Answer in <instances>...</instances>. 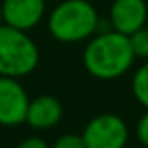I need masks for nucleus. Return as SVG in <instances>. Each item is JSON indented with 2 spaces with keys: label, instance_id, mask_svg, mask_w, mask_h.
Returning a JSON list of instances; mask_svg holds the SVG:
<instances>
[{
  "label": "nucleus",
  "instance_id": "39448f33",
  "mask_svg": "<svg viewBox=\"0 0 148 148\" xmlns=\"http://www.w3.org/2000/svg\"><path fill=\"white\" fill-rule=\"evenodd\" d=\"M29 100L19 79L0 76V126L16 127L24 124Z\"/></svg>",
  "mask_w": 148,
  "mask_h": 148
},
{
  "label": "nucleus",
  "instance_id": "f257e3e1",
  "mask_svg": "<svg viewBox=\"0 0 148 148\" xmlns=\"http://www.w3.org/2000/svg\"><path fill=\"white\" fill-rule=\"evenodd\" d=\"M134 59L129 36L114 29L93 35L83 52L84 69L93 77L105 81L126 74L131 69Z\"/></svg>",
  "mask_w": 148,
  "mask_h": 148
},
{
  "label": "nucleus",
  "instance_id": "9b49d317",
  "mask_svg": "<svg viewBox=\"0 0 148 148\" xmlns=\"http://www.w3.org/2000/svg\"><path fill=\"white\" fill-rule=\"evenodd\" d=\"M52 148H86V147H84V141H83L81 134L66 133V134H60L53 141V147Z\"/></svg>",
  "mask_w": 148,
  "mask_h": 148
},
{
  "label": "nucleus",
  "instance_id": "f03ea898",
  "mask_svg": "<svg viewBox=\"0 0 148 148\" xmlns=\"http://www.w3.org/2000/svg\"><path fill=\"white\" fill-rule=\"evenodd\" d=\"M47 26L53 40L60 43H79L97 35L100 17L88 0H62L48 14Z\"/></svg>",
  "mask_w": 148,
  "mask_h": 148
},
{
  "label": "nucleus",
  "instance_id": "1a4fd4ad",
  "mask_svg": "<svg viewBox=\"0 0 148 148\" xmlns=\"http://www.w3.org/2000/svg\"><path fill=\"white\" fill-rule=\"evenodd\" d=\"M131 90H133L134 98L145 109H148V60L136 69L131 81Z\"/></svg>",
  "mask_w": 148,
  "mask_h": 148
},
{
  "label": "nucleus",
  "instance_id": "0eeeda50",
  "mask_svg": "<svg viewBox=\"0 0 148 148\" xmlns=\"http://www.w3.org/2000/svg\"><path fill=\"white\" fill-rule=\"evenodd\" d=\"M45 9V0H2L3 24L21 31H29L40 24Z\"/></svg>",
  "mask_w": 148,
  "mask_h": 148
},
{
  "label": "nucleus",
  "instance_id": "9d476101",
  "mask_svg": "<svg viewBox=\"0 0 148 148\" xmlns=\"http://www.w3.org/2000/svg\"><path fill=\"white\" fill-rule=\"evenodd\" d=\"M129 43H131L134 57L148 60V28L147 26H143L138 31H134L133 35H129Z\"/></svg>",
  "mask_w": 148,
  "mask_h": 148
},
{
  "label": "nucleus",
  "instance_id": "6e6552de",
  "mask_svg": "<svg viewBox=\"0 0 148 148\" xmlns=\"http://www.w3.org/2000/svg\"><path fill=\"white\" fill-rule=\"evenodd\" d=\"M64 115L62 103L52 95H40L29 100L26 112V124L33 129L45 131L55 127Z\"/></svg>",
  "mask_w": 148,
  "mask_h": 148
},
{
  "label": "nucleus",
  "instance_id": "423d86ee",
  "mask_svg": "<svg viewBox=\"0 0 148 148\" xmlns=\"http://www.w3.org/2000/svg\"><path fill=\"white\" fill-rule=\"evenodd\" d=\"M148 5L145 0H114L109 12V21L114 31L121 35H133L147 26Z\"/></svg>",
  "mask_w": 148,
  "mask_h": 148
},
{
  "label": "nucleus",
  "instance_id": "4468645a",
  "mask_svg": "<svg viewBox=\"0 0 148 148\" xmlns=\"http://www.w3.org/2000/svg\"><path fill=\"white\" fill-rule=\"evenodd\" d=\"M3 24V16H2V2H0V26Z\"/></svg>",
  "mask_w": 148,
  "mask_h": 148
},
{
  "label": "nucleus",
  "instance_id": "f8f14e48",
  "mask_svg": "<svg viewBox=\"0 0 148 148\" xmlns=\"http://www.w3.org/2000/svg\"><path fill=\"white\" fill-rule=\"evenodd\" d=\"M136 136H138V140H140L141 145L148 147V109L140 117V121L136 124Z\"/></svg>",
  "mask_w": 148,
  "mask_h": 148
},
{
  "label": "nucleus",
  "instance_id": "7ed1b4c3",
  "mask_svg": "<svg viewBox=\"0 0 148 148\" xmlns=\"http://www.w3.org/2000/svg\"><path fill=\"white\" fill-rule=\"evenodd\" d=\"M40 50L28 31L0 26V76L21 79L38 67Z\"/></svg>",
  "mask_w": 148,
  "mask_h": 148
},
{
  "label": "nucleus",
  "instance_id": "20e7f679",
  "mask_svg": "<svg viewBox=\"0 0 148 148\" xmlns=\"http://www.w3.org/2000/svg\"><path fill=\"white\" fill-rule=\"evenodd\" d=\"M81 136L86 148H124L129 140V129L121 115L100 114L88 121Z\"/></svg>",
  "mask_w": 148,
  "mask_h": 148
},
{
  "label": "nucleus",
  "instance_id": "ddd939ff",
  "mask_svg": "<svg viewBox=\"0 0 148 148\" xmlns=\"http://www.w3.org/2000/svg\"><path fill=\"white\" fill-rule=\"evenodd\" d=\"M17 148H50L48 147V143L43 140V138H40V136H29V138H24Z\"/></svg>",
  "mask_w": 148,
  "mask_h": 148
}]
</instances>
